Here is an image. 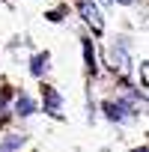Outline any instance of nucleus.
Instances as JSON below:
<instances>
[{"instance_id": "1", "label": "nucleus", "mask_w": 149, "mask_h": 152, "mask_svg": "<svg viewBox=\"0 0 149 152\" xmlns=\"http://www.w3.org/2000/svg\"><path fill=\"white\" fill-rule=\"evenodd\" d=\"M81 15H84V21H87L96 33H102V30H104V21H102V15H99V6H96V3L84 0V3H81Z\"/></svg>"}, {"instance_id": "2", "label": "nucleus", "mask_w": 149, "mask_h": 152, "mask_svg": "<svg viewBox=\"0 0 149 152\" xmlns=\"http://www.w3.org/2000/svg\"><path fill=\"white\" fill-rule=\"evenodd\" d=\"M45 104H48V113L60 116V96H57L51 87H45Z\"/></svg>"}, {"instance_id": "3", "label": "nucleus", "mask_w": 149, "mask_h": 152, "mask_svg": "<svg viewBox=\"0 0 149 152\" xmlns=\"http://www.w3.org/2000/svg\"><path fill=\"white\" fill-rule=\"evenodd\" d=\"M45 69H48V54H36L33 63H30V72L33 75H45Z\"/></svg>"}, {"instance_id": "4", "label": "nucleus", "mask_w": 149, "mask_h": 152, "mask_svg": "<svg viewBox=\"0 0 149 152\" xmlns=\"http://www.w3.org/2000/svg\"><path fill=\"white\" fill-rule=\"evenodd\" d=\"M21 143H24V137H21V134H15V137H6L3 143H0V152H12V149H18Z\"/></svg>"}, {"instance_id": "5", "label": "nucleus", "mask_w": 149, "mask_h": 152, "mask_svg": "<svg viewBox=\"0 0 149 152\" xmlns=\"http://www.w3.org/2000/svg\"><path fill=\"white\" fill-rule=\"evenodd\" d=\"M15 110H18L21 116H30V113H33V102H30L27 96H18V104H15Z\"/></svg>"}, {"instance_id": "6", "label": "nucleus", "mask_w": 149, "mask_h": 152, "mask_svg": "<svg viewBox=\"0 0 149 152\" xmlns=\"http://www.w3.org/2000/svg\"><path fill=\"white\" fill-rule=\"evenodd\" d=\"M84 57H87V69L96 72V57H93V45H90V39H84Z\"/></svg>"}, {"instance_id": "7", "label": "nucleus", "mask_w": 149, "mask_h": 152, "mask_svg": "<svg viewBox=\"0 0 149 152\" xmlns=\"http://www.w3.org/2000/svg\"><path fill=\"white\" fill-rule=\"evenodd\" d=\"M104 113H107V119H125V113H122L119 104H104Z\"/></svg>"}, {"instance_id": "8", "label": "nucleus", "mask_w": 149, "mask_h": 152, "mask_svg": "<svg viewBox=\"0 0 149 152\" xmlns=\"http://www.w3.org/2000/svg\"><path fill=\"white\" fill-rule=\"evenodd\" d=\"M140 78H143V84L149 87V63H143V69H140Z\"/></svg>"}, {"instance_id": "9", "label": "nucleus", "mask_w": 149, "mask_h": 152, "mask_svg": "<svg viewBox=\"0 0 149 152\" xmlns=\"http://www.w3.org/2000/svg\"><path fill=\"white\" fill-rule=\"evenodd\" d=\"M116 3H122V6H128V3H134V0H116Z\"/></svg>"}, {"instance_id": "10", "label": "nucleus", "mask_w": 149, "mask_h": 152, "mask_svg": "<svg viewBox=\"0 0 149 152\" xmlns=\"http://www.w3.org/2000/svg\"><path fill=\"white\" fill-rule=\"evenodd\" d=\"M134 152H146V149H134Z\"/></svg>"}]
</instances>
